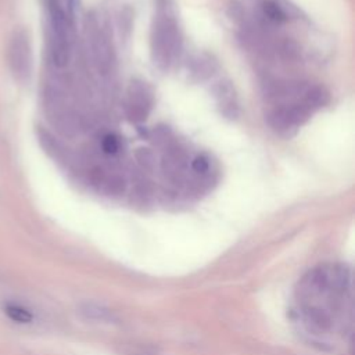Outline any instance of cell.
Segmentation results:
<instances>
[{"label":"cell","instance_id":"1","mask_svg":"<svg viewBox=\"0 0 355 355\" xmlns=\"http://www.w3.org/2000/svg\"><path fill=\"white\" fill-rule=\"evenodd\" d=\"M351 301V276L344 266L323 265L311 270L300 283L298 315L313 334L333 331L337 316Z\"/></svg>","mask_w":355,"mask_h":355},{"label":"cell","instance_id":"2","mask_svg":"<svg viewBox=\"0 0 355 355\" xmlns=\"http://www.w3.org/2000/svg\"><path fill=\"white\" fill-rule=\"evenodd\" d=\"M50 28V55L55 67L62 68L69 62L72 31H73V0H46Z\"/></svg>","mask_w":355,"mask_h":355},{"label":"cell","instance_id":"3","mask_svg":"<svg viewBox=\"0 0 355 355\" xmlns=\"http://www.w3.org/2000/svg\"><path fill=\"white\" fill-rule=\"evenodd\" d=\"M180 46L182 39L173 15L169 11L159 8L151 32V53L154 62L161 69H166L178 57Z\"/></svg>","mask_w":355,"mask_h":355},{"label":"cell","instance_id":"4","mask_svg":"<svg viewBox=\"0 0 355 355\" xmlns=\"http://www.w3.org/2000/svg\"><path fill=\"white\" fill-rule=\"evenodd\" d=\"M86 40L90 58L97 73L101 76L110 75L115 62L114 47L107 32L103 29L98 19L93 15H87L86 19Z\"/></svg>","mask_w":355,"mask_h":355},{"label":"cell","instance_id":"5","mask_svg":"<svg viewBox=\"0 0 355 355\" xmlns=\"http://www.w3.org/2000/svg\"><path fill=\"white\" fill-rule=\"evenodd\" d=\"M311 114L312 110L301 98L294 103L277 105L270 111L268 121L276 132L282 135H290L302 123H305Z\"/></svg>","mask_w":355,"mask_h":355},{"label":"cell","instance_id":"6","mask_svg":"<svg viewBox=\"0 0 355 355\" xmlns=\"http://www.w3.org/2000/svg\"><path fill=\"white\" fill-rule=\"evenodd\" d=\"M153 107V92L144 82L130 83L126 96V112L132 121H144Z\"/></svg>","mask_w":355,"mask_h":355},{"label":"cell","instance_id":"7","mask_svg":"<svg viewBox=\"0 0 355 355\" xmlns=\"http://www.w3.org/2000/svg\"><path fill=\"white\" fill-rule=\"evenodd\" d=\"M215 94L222 114H225L229 118L236 116L239 107L232 85L229 82H220L215 89Z\"/></svg>","mask_w":355,"mask_h":355},{"label":"cell","instance_id":"8","mask_svg":"<svg viewBox=\"0 0 355 355\" xmlns=\"http://www.w3.org/2000/svg\"><path fill=\"white\" fill-rule=\"evenodd\" d=\"M3 311L15 323L26 324V323H31L33 320L32 312L28 308L19 305V304H15V302H7L3 306Z\"/></svg>","mask_w":355,"mask_h":355},{"label":"cell","instance_id":"9","mask_svg":"<svg viewBox=\"0 0 355 355\" xmlns=\"http://www.w3.org/2000/svg\"><path fill=\"white\" fill-rule=\"evenodd\" d=\"M101 187L108 196H119L125 190V180L119 175H110V176L105 175L101 183Z\"/></svg>","mask_w":355,"mask_h":355},{"label":"cell","instance_id":"10","mask_svg":"<svg viewBox=\"0 0 355 355\" xmlns=\"http://www.w3.org/2000/svg\"><path fill=\"white\" fill-rule=\"evenodd\" d=\"M263 8V12L265 15L270 19V21H275V22H282V21H286L287 19V14L286 11L282 8V6L275 1V0H266L262 6Z\"/></svg>","mask_w":355,"mask_h":355},{"label":"cell","instance_id":"11","mask_svg":"<svg viewBox=\"0 0 355 355\" xmlns=\"http://www.w3.org/2000/svg\"><path fill=\"white\" fill-rule=\"evenodd\" d=\"M101 148L105 154H110V155H114L119 151L121 148V141L119 139L115 136V135H105L103 137V141H101Z\"/></svg>","mask_w":355,"mask_h":355},{"label":"cell","instance_id":"12","mask_svg":"<svg viewBox=\"0 0 355 355\" xmlns=\"http://www.w3.org/2000/svg\"><path fill=\"white\" fill-rule=\"evenodd\" d=\"M83 312H85L87 316H90V318H97V319H100V320H107V319L111 318V313H110L107 309H103L101 306H96V309H94V306H93L92 304H87L86 308L83 309Z\"/></svg>","mask_w":355,"mask_h":355},{"label":"cell","instance_id":"13","mask_svg":"<svg viewBox=\"0 0 355 355\" xmlns=\"http://www.w3.org/2000/svg\"><path fill=\"white\" fill-rule=\"evenodd\" d=\"M191 169L197 173L204 175L209 169V161L205 155H197L191 162Z\"/></svg>","mask_w":355,"mask_h":355},{"label":"cell","instance_id":"14","mask_svg":"<svg viewBox=\"0 0 355 355\" xmlns=\"http://www.w3.org/2000/svg\"><path fill=\"white\" fill-rule=\"evenodd\" d=\"M136 158H137L139 162H140L144 168H147V169H150V168L153 166V164H154L153 154H151L147 148H139V151L136 153Z\"/></svg>","mask_w":355,"mask_h":355}]
</instances>
